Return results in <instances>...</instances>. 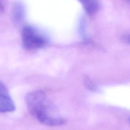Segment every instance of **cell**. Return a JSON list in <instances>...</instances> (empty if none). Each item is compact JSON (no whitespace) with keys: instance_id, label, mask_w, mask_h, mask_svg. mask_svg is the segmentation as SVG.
Returning <instances> with one entry per match:
<instances>
[{"instance_id":"cell-1","label":"cell","mask_w":130,"mask_h":130,"mask_svg":"<svg viewBox=\"0 0 130 130\" xmlns=\"http://www.w3.org/2000/svg\"><path fill=\"white\" fill-rule=\"evenodd\" d=\"M26 104L28 110L33 117L41 123L50 126H60L66 121L52 115V105L45 94L41 91L30 93L27 96Z\"/></svg>"},{"instance_id":"cell-2","label":"cell","mask_w":130,"mask_h":130,"mask_svg":"<svg viewBox=\"0 0 130 130\" xmlns=\"http://www.w3.org/2000/svg\"><path fill=\"white\" fill-rule=\"evenodd\" d=\"M23 47L28 50H35L44 47L48 43L46 37L32 26H25L22 30Z\"/></svg>"},{"instance_id":"cell-3","label":"cell","mask_w":130,"mask_h":130,"mask_svg":"<svg viewBox=\"0 0 130 130\" xmlns=\"http://www.w3.org/2000/svg\"><path fill=\"white\" fill-rule=\"evenodd\" d=\"M15 105L5 85L0 81V113L14 111Z\"/></svg>"},{"instance_id":"cell-4","label":"cell","mask_w":130,"mask_h":130,"mask_svg":"<svg viewBox=\"0 0 130 130\" xmlns=\"http://www.w3.org/2000/svg\"><path fill=\"white\" fill-rule=\"evenodd\" d=\"M85 11L90 15L96 13L99 10V2L97 0H78Z\"/></svg>"},{"instance_id":"cell-5","label":"cell","mask_w":130,"mask_h":130,"mask_svg":"<svg viewBox=\"0 0 130 130\" xmlns=\"http://www.w3.org/2000/svg\"><path fill=\"white\" fill-rule=\"evenodd\" d=\"M15 11L16 12H14V16L17 18V19H20V17L22 16V12H21V9H20V6H17L16 8L15 9Z\"/></svg>"},{"instance_id":"cell-6","label":"cell","mask_w":130,"mask_h":130,"mask_svg":"<svg viewBox=\"0 0 130 130\" xmlns=\"http://www.w3.org/2000/svg\"><path fill=\"white\" fill-rule=\"evenodd\" d=\"M3 6L2 1L0 0V10H3Z\"/></svg>"}]
</instances>
